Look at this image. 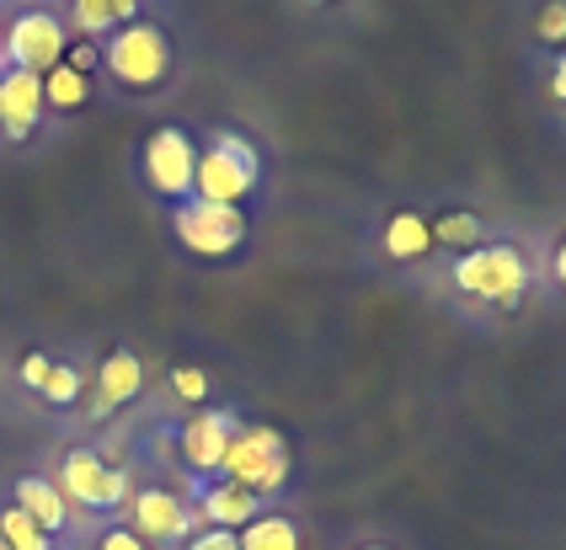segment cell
Wrapping results in <instances>:
<instances>
[{"label":"cell","mask_w":566,"mask_h":550,"mask_svg":"<svg viewBox=\"0 0 566 550\" xmlns=\"http://www.w3.org/2000/svg\"><path fill=\"white\" fill-rule=\"evenodd\" d=\"M171 65H177V49H171V33H166L160 22L134 17L128 28L102 38V70H107L124 92H134V97L160 92V86L171 81Z\"/></svg>","instance_id":"cell-1"},{"label":"cell","mask_w":566,"mask_h":550,"mask_svg":"<svg viewBox=\"0 0 566 550\" xmlns=\"http://www.w3.org/2000/svg\"><path fill=\"white\" fill-rule=\"evenodd\" d=\"M220 476L247 486L256 503L283 497V486L294 482V444H289V433L273 427V422H241V433L230 438Z\"/></svg>","instance_id":"cell-2"},{"label":"cell","mask_w":566,"mask_h":550,"mask_svg":"<svg viewBox=\"0 0 566 550\" xmlns=\"http://www.w3.org/2000/svg\"><path fill=\"white\" fill-rule=\"evenodd\" d=\"M262 182V156L247 134L235 129H209L203 150H198V171H192V198L203 203H247Z\"/></svg>","instance_id":"cell-3"},{"label":"cell","mask_w":566,"mask_h":550,"mask_svg":"<svg viewBox=\"0 0 566 550\" xmlns=\"http://www.w3.org/2000/svg\"><path fill=\"white\" fill-rule=\"evenodd\" d=\"M530 257L513 246V241H486L465 257H454V289L471 294V299H486L497 310H518L524 294H530Z\"/></svg>","instance_id":"cell-4"},{"label":"cell","mask_w":566,"mask_h":550,"mask_svg":"<svg viewBox=\"0 0 566 550\" xmlns=\"http://www.w3.org/2000/svg\"><path fill=\"white\" fill-rule=\"evenodd\" d=\"M49 482L60 486L70 514H124L128 491H134L124 465H113L107 454L86 449V444H81V449H64L60 470H54Z\"/></svg>","instance_id":"cell-5"},{"label":"cell","mask_w":566,"mask_h":550,"mask_svg":"<svg viewBox=\"0 0 566 550\" xmlns=\"http://www.w3.org/2000/svg\"><path fill=\"white\" fill-rule=\"evenodd\" d=\"M171 230H177L182 252L224 262V257H235V252L247 246L252 220H247V209H235V203H203V198H188V203L171 209Z\"/></svg>","instance_id":"cell-6"},{"label":"cell","mask_w":566,"mask_h":550,"mask_svg":"<svg viewBox=\"0 0 566 550\" xmlns=\"http://www.w3.org/2000/svg\"><path fill=\"white\" fill-rule=\"evenodd\" d=\"M124 523L139 540H150L156 550H166V546H182L203 518L192 508V497H182V491H171V486L156 482V486H134V491H128Z\"/></svg>","instance_id":"cell-7"},{"label":"cell","mask_w":566,"mask_h":550,"mask_svg":"<svg viewBox=\"0 0 566 550\" xmlns=\"http://www.w3.org/2000/svg\"><path fill=\"white\" fill-rule=\"evenodd\" d=\"M145 182L156 198H171V203H188L192 198V171H198V145H192L188 129L177 124H160L150 139H145Z\"/></svg>","instance_id":"cell-8"},{"label":"cell","mask_w":566,"mask_h":550,"mask_svg":"<svg viewBox=\"0 0 566 550\" xmlns=\"http://www.w3.org/2000/svg\"><path fill=\"white\" fill-rule=\"evenodd\" d=\"M241 433V417L224 412V406H198L182 427H177V459L188 465L198 482L220 476L224 454H230V438Z\"/></svg>","instance_id":"cell-9"},{"label":"cell","mask_w":566,"mask_h":550,"mask_svg":"<svg viewBox=\"0 0 566 550\" xmlns=\"http://www.w3.org/2000/svg\"><path fill=\"white\" fill-rule=\"evenodd\" d=\"M64 49H70V33H64V22L54 17V11H22V17L6 28L0 60H6L11 70L43 75V70H54L64 60Z\"/></svg>","instance_id":"cell-10"},{"label":"cell","mask_w":566,"mask_h":550,"mask_svg":"<svg viewBox=\"0 0 566 550\" xmlns=\"http://www.w3.org/2000/svg\"><path fill=\"white\" fill-rule=\"evenodd\" d=\"M43 124V75H32V70H11L0 75V134L6 139H32Z\"/></svg>","instance_id":"cell-11"},{"label":"cell","mask_w":566,"mask_h":550,"mask_svg":"<svg viewBox=\"0 0 566 550\" xmlns=\"http://www.w3.org/2000/svg\"><path fill=\"white\" fill-rule=\"evenodd\" d=\"M192 508H198L203 523H220V529H241V523H252V518L262 514V503H256L252 491H247V486H235V482H224V476L198 482Z\"/></svg>","instance_id":"cell-12"},{"label":"cell","mask_w":566,"mask_h":550,"mask_svg":"<svg viewBox=\"0 0 566 550\" xmlns=\"http://www.w3.org/2000/svg\"><path fill=\"white\" fill-rule=\"evenodd\" d=\"M139 390H145V363H139V353L113 348V353L102 358V369H96L92 412L96 417H107V412H118V406H128V401H139Z\"/></svg>","instance_id":"cell-13"},{"label":"cell","mask_w":566,"mask_h":550,"mask_svg":"<svg viewBox=\"0 0 566 550\" xmlns=\"http://www.w3.org/2000/svg\"><path fill=\"white\" fill-rule=\"evenodd\" d=\"M11 503H17V508H22L38 529H49L54 540H60L64 529L75 523L70 503L60 497V486L49 482V476H17V486H11Z\"/></svg>","instance_id":"cell-14"},{"label":"cell","mask_w":566,"mask_h":550,"mask_svg":"<svg viewBox=\"0 0 566 550\" xmlns=\"http://www.w3.org/2000/svg\"><path fill=\"white\" fill-rule=\"evenodd\" d=\"M235 535H241V550H311L305 523L294 514H283V508H262V514H256L252 523H241Z\"/></svg>","instance_id":"cell-15"},{"label":"cell","mask_w":566,"mask_h":550,"mask_svg":"<svg viewBox=\"0 0 566 550\" xmlns=\"http://www.w3.org/2000/svg\"><path fill=\"white\" fill-rule=\"evenodd\" d=\"M139 17V0H70V22L81 28V38L102 43L107 33H118Z\"/></svg>","instance_id":"cell-16"},{"label":"cell","mask_w":566,"mask_h":550,"mask_svg":"<svg viewBox=\"0 0 566 550\" xmlns=\"http://www.w3.org/2000/svg\"><path fill=\"white\" fill-rule=\"evenodd\" d=\"M379 246H385V257H390V262H422L428 252H433V230H428V220H422V214L401 209V214H390V220H385Z\"/></svg>","instance_id":"cell-17"},{"label":"cell","mask_w":566,"mask_h":550,"mask_svg":"<svg viewBox=\"0 0 566 550\" xmlns=\"http://www.w3.org/2000/svg\"><path fill=\"white\" fill-rule=\"evenodd\" d=\"M86 102H92V75L70 70L64 60L43 70V113H81Z\"/></svg>","instance_id":"cell-18"},{"label":"cell","mask_w":566,"mask_h":550,"mask_svg":"<svg viewBox=\"0 0 566 550\" xmlns=\"http://www.w3.org/2000/svg\"><path fill=\"white\" fill-rule=\"evenodd\" d=\"M428 230H433V246H449L454 257H465V252H475V246H486V220L471 214V209H449L443 220H428Z\"/></svg>","instance_id":"cell-19"},{"label":"cell","mask_w":566,"mask_h":550,"mask_svg":"<svg viewBox=\"0 0 566 550\" xmlns=\"http://www.w3.org/2000/svg\"><path fill=\"white\" fill-rule=\"evenodd\" d=\"M0 540H6L11 550H54V535H49V529H38L17 503H6V508H0Z\"/></svg>","instance_id":"cell-20"},{"label":"cell","mask_w":566,"mask_h":550,"mask_svg":"<svg viewBox=\"0 0 566 550\" xmlns=\"http://www.w3.org/2000/svg\"><path fill=\"white\" fill-rule=\"evenodd\" d=\"M81 390H86V380H81V369H75V363H49V380L38 385V395H43L49 406H75V401H81Z\"/></svg>","instance_id":"cell-21"},{"label":"cell","mask_w":566,"mask_h":550,"mask_svg":"<svg viewBox=\"0 0 566 550\" xmlns=\"http://www.w3.org/2000/svg\"><path fill=\"white\" fill-rule=\"evenodd\" d=\"M535 38L539 43H551V49H566V0H539Z\"/></svg>","instance_id":"cell-22"},{"label":"cell","mask_w":566,"mask_h":550,"mask_svg":"<svg viewBox=\"0 0 566 550\" xmlns=\"http://www.w3.org/2000/svg\"><path fill=\"white\" fill-rule=\"evenodd\" d=\"M171 390L188 401L192 412H198V406H209V395H214V390H209V374H203V369H192V363H177V369H171Z\"/></svg>","instance_id":"cell-23"},{"label":"cell","mask_w":566,"mask_h":550,"mask_svg":"<svg viewBox=\"0 0 566 550\" xmlns=\"http://www.w3.org/2000/svg\"><path fill=\"white\" fill-rule=\"evenodd\" d=\"M177 550H241V535H235V529H220V523H198Z\"/></svg>","instance_id":"cell-24"},{"label":"cell","mask_w":566,"mask_h":550,"mask_svg":"<svg viewBox=\"0 0 566 550\" xmlns=\"http://www.w3.org/2000/svg\"><path fill=\"white\" fill-rule=\"evenodd\" d=\"M92 550H156V546H150V540H139L128 523H107V529L92 540Z\"/></svg>","instance_id":"cell-25"},{"label":"cell","mask_w":566,"mask_h":550,"mask_svg":"<svg viewBox=\"0 0 566 550\" xmlns=\"http://www.w3.org/2000/svg\"><path fill=\"white\" fill-rule=\"evenodd\" d=\"M64 65H70V70H81V75H92V70L102 65V43H92V38L70 43V49H64Z\"/></svg>","instance_id":"cell-26"},{"label":"cell","mask_w":566,"mask_h":550,"mask_svg":"<svg viewBox=\"0 0 566 550\" xmlns=\"http://www.w3.org/2000/svg\"><path fill=\"white\" fill-rule=\"evenodd\" d=\"M49 363H54L49 353H28V358H22V369H17V374H22V385H28V390L43 385V380H49Z\"/></svg>","instance_id":"cell-27"},{"label":"cell","mask_w":566,"mask_h":550,"mask_svg":"<svg viewBox=\"0 0 566 550\" xmlns=\"http://www.w3.org/2000/svg\"><path fill=\"white\" fill-rule=\"evenodd\" d=\"M551 278L566 289V230L556 235V246H551Z\"/></svg>","instance_id":"cell-28"},{"label":"cell","mask_w":566,"mask_h":550,"mask_svg":"<svg viewBox=\"0 0 566 550\" xmlns=\"http://www.w3.org/2000/svg\"><path fill=\"white\" fill-rule=\"evenodd\" d=\"M551 97L566 102V49L556 54V65H551Z\"/></svg>","instance_id":"cell-29"},{"label":"cell","mask_w":566,"mask_h":550,"mask_svg":"<svg viewBox=\"0 0 566 550\" xmlns=\"http://www.w3.org/2000/svg\"><path fill=\"white\" fill-rule=\"evenodd\" d=\"M353 550H401V546H390V540H364V546H353Z\"/></svg>","instance_id":"cell-30"},{"label":"cell","mask_w":566,"mask_h":550,"mask_svg":"<svg viewBox=\"0 0 566 550\" xmlns=\"http://www.w3.org/2000/svg\"><path fill=\"white\" fill-rule=\"evenodd\" d=\"M0 75H6V60H0Z\"/></svg>","instance_id":"cell-31"},{"label":"cell","mask_w":566,"mask_h":550,"mask_svg":"<svg viewBox=\"0 0 566 550\" xmlns=\"http://www.w3.org/2000/svg\"><path fill=\"white\" fill-rule=\"evenodd\" d=\"M0 550H11V546H6V540H0Z\"/></svg>","instance_id":"cell-32"}]
</instances>
